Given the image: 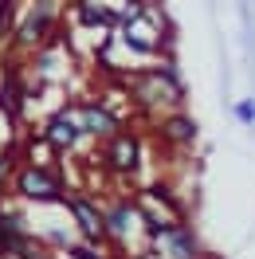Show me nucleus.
I'll return each mask as SVG.
<instances>
[{
  "label": "nucleus",
  "mask_w": 255,
  "mask_h": 259,
  "mask_svg": "<svg viewBox=\"0 0 255 259\" xmlns=\"http://www.w3.org/2000/svg\"><path fill=\"white\" fill-rule=\"evenodd\" d=\"M114 35H118V44H122L126 51L142 55V59H165V44L173 39V35L157 32V28H153V24L138 12V8H130V12H122V16H118Z\"/></svg>",
  "instance_id": "nucleus-6"
},
{
  "label": "nucleus",
  "mask_w": 255,
  "mask_h": 259,
  "mask_svg": "<svg viewBox=\"0 0 255 259\" xmlns=\"http://www.w3.org/2000/svg\"><path fill=\"white\" fill-rule=\"evenodd\" d=\"M157 138L173 149H192L196 146V122L185 110H169L157 118Z\"/></svg>",
  "instance_id": "nucleus-10"
},
{
  "label": "nucleus",
  "mask_w": 255,
  "mask_h": 259,
  "mask_svg": "<svg viewBox=\"0 0 255 259\" xmlns=\"http://www.w3.org/2000/svg\"><path fill=\"white\" fill-rule=\"evenodd\" d=\"M63 16V8H59V0H28L24 4V12L20 20L12 24V35H8V51L12 55H35V51L48 44L51 35H55V24Z\"/></svg>",
  "instance_id": "nucleus-2"
},
{
  "label": "nucleus",
  "mask_w": 255,
  "mask_h": 259,
  "mask_svg": "<svg viewBox=\"0 0 255 259\" xmlns=\"http://www.w3.org/2000/svg\"><path fill=\"white\" fill-rule=\"evenodd\" d=\"M138 232H145V216H142L138 196H114L110 204H106V236H110V247H114L118 259H122V247Z\"/></svg>",
  "instance_id": "nucleus-7"
},
{
  "label": "nucleus",
  "mask_w": 255,
  "mask_h": 259,
  "mask_svg": "<svg viewBox=\"0 0 255 259\" xmlns=\"http://www.w3.org/2000/svg\"><path fill=\"white\" fill-rule=\"evenodd\" d=\"M95 161L110 173L114 181H130L138 169H142L145 161V149H142V134L134 126H122L114 138H106V142H98L95 149Z\"/></svg>",
  "instance_id": "nucleus-4"
},
{
  "label": "nucleus",
  "mask_w": 255,
  "mask_h": 259,
  "mask_svg": "<svg viewBox=\"0 0 255 259\" xmlns=\"http://www.w3.org/2000/svg\"><path fill=\"white\" fill-rule=\"evenodd\" d=\"M39 138H44V142H48L59 157H63V153H75L82 142H91V138L82 134L79 118H75V110H71V102H67V106H59V110H51L48 118L39 122Z\"/></svg>",
  "instance_id": "nucleus-9"
},
{
  "label": "nucleus",
  "mask_w": 255,
  "mask_h": 259,
  "mask_svg": "<svg viewBox=\"0 0 255 259\" xmlns=\"http://www.w3.org/2000/svg\"><path fill=\"white\" fill-rule=\"evenodd\" d=\"M232 114H236L239 126H255V98H239Z\"/></svg>",
  "instance_id": "nucleus-12"
},
{
  "label": "nucleus",
  "mask_w": 255,
  "mask_h": 259,
  "mask_svg": "<svg viewBox=\"0 0 255 259\" xmlns=\"http://www.w3.org/2000/svg\"><path fill=\"white\" fill-rule=\"evenodd\" d=\"M8 189H12V196H16V200L44 208V204H63L67 181H63V173H59L55 165L20 161L16 173H12V181H8Z\"/></svg>",
  "instance_id": "nucleus-3"
},
{
  "label": "nucleus",
  "mask_w": 255,
  "mask_h": 259,
  "mask_svg": "<svg viewBox=\"0 0 255 259\" xmlns=\"http://www.w3.org/2000/svg\"><path fill=\"white\" fill-rule=\"evenodd\" d=\"M63 208L71 216L75 232H79V240L110 247V236H106V204H98V196H91V189H67Z\"/></svg>",
  "instance_id": "nucleus-5"
},
{
  "label": "nucleus",
  "mask_w": 255,
  "mask_h": 259,
  "mask_svg": "<svg viewBox=\"0 0 255 259\" xmlns=\"http://www.w3.org/2000/svg\"><path fill=\"white\" fill-rule=\"evenodd\" d=\"M71 110H75L82 134H87L91 142H106V138H114L118 130L126 126V122H122V114L114 110L110 102H102V98H75V102H71Z\"/></svg>",
  "instance_id": "nucleus-8"
},
{
  "label": "nucleus",
  "mask_w": 255,
  "mask_h": 259,
  "mask_svg": "<svg viewBox=\"0 0 255 259\" xmlns=\"http://www.w3.org/2000/svg\"><path fill=\"white\" fill-rule=\"evenodd\" d=\"M67 259H114L102 243H91V240H71V247L63 251Z\"/></svg>",
  "instance_id": "nucleus-11"
},
{
  "label": "nucleus",
  "mask_w": 255,
  "mask_h": 259,
  "mask_svg": "<svg viewBox=\"0 0 255 259\" xmlns=\"http://www.w3.org/2000/svg\"><path fill=\"white\" fill-rule=\"evenodd\" d=\"M126 4H130V8H142V4H145V0H126Z\"/></svg>",
  "instance_id": "nucleus-13"
},
{
  "label": "nucleus",
  "mask_w": 255,
  "mask_h": 259,
  "mask_svg": "<svg viewBox=\"0 0 255 259\" xmlns=\"http://www.w3.org/2000/svg\"><path fill=\"white\" fill-rule=\"evenodd\" d=\"M126 95L130 106H138L142 114H169V110H185V79L177 63L165 55L149 67H138L126 75Z\"/></svg>",
  "instance_id": "nucleus-1"
}]
</instances>
